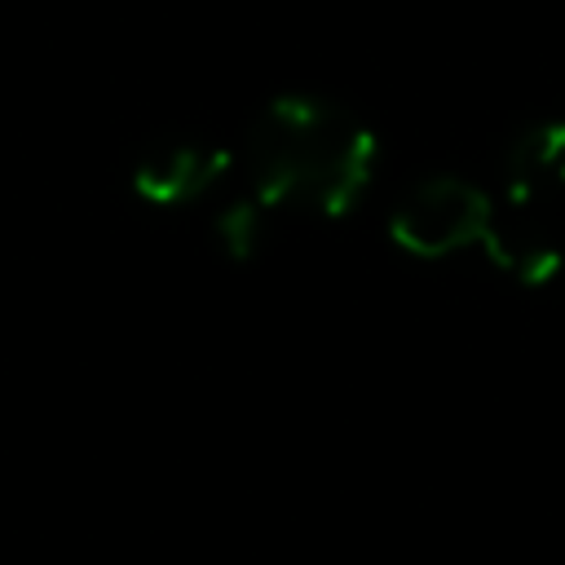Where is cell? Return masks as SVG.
Here are the masks:
<instances>
[{
    "label": "cell",
    "instance_id": "6da1fadb",
    "mask_svg": "<svg viewBox=\"0 0 565 565\" xmlns=\"http://www.w3.org/2000/svg\"><path fill=\"white\" fill-rule=\"evenodd\" d=\"M247 194L274 207L344 216L375 172V137L344 106L322 97L269 102L243 146Z\"/></svg>",
    "mask_w": 565,
    "mask_h": 565
},
{
    "label": "cell",
    "instance_id": "7a4b0ae2",
    "mask_svg": "<svg viewBox=\"0 0 565 565\" xmlns=\"http://www.w3.org/2000/svg\"><path fill=\"white\" fill-rule=\"evenodd\" d=\"M490 212L494 199L481 185L463 177H428L393 207L388 234L402 252L437 260L463 247H481L490 230Z\"/></svg>",
    "mask_w": 565,
    "mask_h": 565
},
{
    "label": "cell",
    "instance_id": "3957f363",
    "mask_svg": "<svg viewBox=\"0 0 565 565\" xmlns=\"http://www.w3.org/2000/svg\"><path fill=\"white\" fill-rule=\"evenodd\" d=\"M481 252L516 282L543 287L561 274L565 247H561V221L552 207H521V203H494L490 230L481 238Z\"/></svg>",
    "mask_w": 565,
    "mask_h": 565
},
{
    "label": "cell",
    "instance_id": "277c9868",
    "mask_svg": "<svg viewBox=\"0 0 565 565\" xmlns=\"http://www.w3.org/2000/svg\"><path fill=\"white\" fill-rule=\"evenodd\" d=\"M234 154L221 146H203V141H159L137 159L132 185L141 199L168 207V203H190L199 194H207L221 177H230Z\"/></svg>",
    "mask_w": 565,
    "mask_h": 565
},
{
    "label": "cell",
    "instance_id": "5b68a950",
    "mask_svg": "<svg viewBox=\"0 0 565 565\" xmlns=\"http://www.w3.org/2000/svg\"><path fill=\"white\" fill-rule=\"evenodd\" d=\"M565 194V119L525 128L503 159V203L552 207Z\"/></svg>",
    "mask_w": 565,
    "mask_h": 565
},
{
    "label": "cell",
    "instance_id": "8992f818",
    "mask_svg": "<svg viewBox=\"0 0 565 565\" xmlns=\"http://www.w3.org/2000/svg\"><path fill=\"white\" fill-rule=\"evenodd\" d=\"M265 225H269V207H265L260 199H252V194H238V199L225 203V207L216 212V221H212L216 238L225 243V252H230L234 260H247V256L260 252Z\"/></svg>",
    "mask_w": 565,
    "mask_h": 565
}]
</instances>
